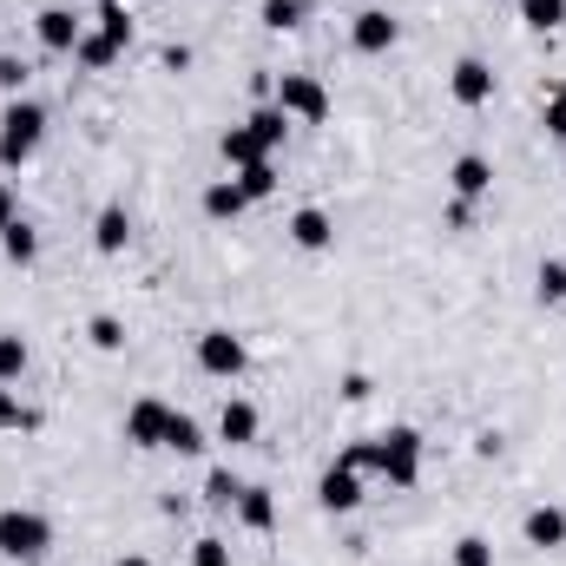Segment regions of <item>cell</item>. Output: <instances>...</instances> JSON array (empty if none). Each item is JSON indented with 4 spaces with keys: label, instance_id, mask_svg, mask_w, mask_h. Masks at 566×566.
Instances as JSON below:
<instances>
[{
    "label": "cell",
    "instance_id": "6da1fadb",
    "mask_svg": "<svg viewBox=\"0 0 566 566\" xmlns=\"http://www.w3.org/2000/svg\"><path fill=\"white\" fill-rule=\"evenodd\" d=\"M46 139V106L40 99H7L0 113V165H27Z\"/></svg>",
    "mask_w": 566,
    "mask_h": 566
},
{
    "label": "cell",
    "instance_id": "7a4b0ae2",
    "mask_svg": "<svg viewBox=\"0 0 566 566\" xmlns=\"http://www.w3.org/2000/svg\"><path fill=\"white\" fill-rule=\"evenodd\" d=\"M271 106H277L290 126H296V119H303V126H323V119H329V86H323L316 73H283L277 86H271Z\"/></svg>",
    "mask_w": 566,
    "mask_h": 566
},
{
    "label": "cell",
    "instance_id": "3957f363",
    "mask_svg": "<svg viewBox=\"0 0 566 566\" xmlns=\"http://www.w3.org/2000/svg\"><path fill=\"white\" fill-rule=\"evenodd\" d=\"M369 441H376V474H389V488L422 481V434L416 428H389V434H369Z\"/></svg>",
    "mask_w": 566,
    "mask_h": 566
},
{
    "label": "cell",
    "instance_id": "277c9868",
    "mask_svg": "<svg viewBox=\"0 0 566 566\" xmlns=\"http://www.w3.org/2000/svg\"><path fill=\"white\" fill-rule=\"evenodd\" d=\"M53 547V521L33 507H0V554L7 560H40Z\"/></svg>",
    "mask_w": 566,
    "mask_h": 566
},
{
    "label": "cell",
    "instance_id": "5b68a950",
    "mask_svg": "<svg viewBox=\"0 0 566 566\" xmlns=\"http://www.w3.org/2000/svg\"><path fill=\"white\" fill-rule=\"evenodd\" d=\"M198 369L218 376V382L244 376V343H238L231 329H205V336H198Z\"/></svg>",
    "mask_w": 566,
    "mask_h": 566
},
{
    "label": "cell",
    "instance_id": "8992f818",
    "mask_svg": "<svg viewBox=\"0 0 566 566\" xmlns=\"http://www.w3.org/2000/svg\"><path fill=\"white\" fill-rule=\"evenodd\" d=\"M316 501H323L329 514H356V507H363V474H356V468H343V461H336V468H323Z\"/></svg>",
    "mask_w": 566,
    "mask_h": 566
},
{
    "label": "cell",
    "instance_id": "52a82bcc",
    "mask_svg": "<svg viewBox=\"0 0 566 566\" xmlns=\"http://www.w3.org/2000/svg\"><path fill=\"white\" fill-rule=\"evenodd\" d=\"M33 33H40V46H46V53H73L86 27H80V13H73V7H40Z\"/></svg>",
    "mask_w": 566,
    "mask_h": 566
},
{
    "label": "cell",
    "instance_id": "ba28073f",
    "mask_svg": "<svg viewBox=\"0 0 566 566\" xmlns=\"http://www.w3.org/2000/svg\"><path fill=\"white\" fill-rule=\"evenodd\" d=\"M448 93H454L461 106H488V99H494V66H488V60H454Z\"/></svg>",
    "mask_w": 566,
    "mask_h": 566
},
{
    "label": "cell",
    "instance_id": "9c48e42d",
    "mask_svg": "<svg viewBox=\"0 0 566 566\" xmlns=\"http://www.w3.org/2000/svg\"><path fill=\"white\" fill-rule=\"evenodd\" d=\"M349 40H356V53H389V46L402 40V27H396L382 7H363V13H356V27H349Z\"/></svg>",
    "mask_w": 566,
    "mask_h": 566
},
{
    "label": "cell",
    "instance_id": "30bf717a",
    "mask_svg": "<svg viewBox=\"0 0 566 566\" xmlns=\"http://www.w3.org/2000/svg\"><path fill=\"white\" fill-rule=\"evenodd\" d=\"M448 185H454V198H461V205H474V198H488V191H494V165H488L481 151H461V158H454V171H448Z\"/></svg>",
    "mask_w": 566,
    "mask_h": 566
},
{
    "label": "cell",
    "instance_id": "8fae6325",
    "mask_svg": "<svg viewBox=\"0 0 566 566\" xmlns=\"http://www.w3.org/2000/svg\"><path fill=\"white\" fill-rule=\"evenodd\" d=\"M165 422H171V409L145 396V402L126 409V441H133V448H165Z\"/></svg>",
    "mask_w": 566,
    "mask_h": 566
},
{
    "label": "cell",
    "instance_id": "7c38bea8",
    "mask_svg": "<svg viewBox=\"0 0 566 566\" xmlns=\"http://www.w3.org/2000/svg\"><path fill=\"white\" fill-rule=\"evenodd\" d=\"M290 244H296V251H329V244H336V224H329V211L303 205V211L290 218Z\"/></svg>",
    "mask_w": 566,
    "mask_h": 566
},
{
    "label": "cell",
    "instance_id": "4fadbf2b",
    "mask_svg": "<svg viewBox=\"0 0 566 566\" xmlns=\"http://www.w3.org/2000/svg\"><path fill=\"white\" fill-rule=\"evenodd\" d=\"M521 534H527V547H566V507H534L527 521H521Z\"/></svg>",
    "mask_w": 566,
    "mask_h": 566
},
{
    "label": "cell",
    "instance_id": "5bb4252c",
    "mask_svg": "<svg viewBox=\"0 0 566 566\" xmlns=\"http://www.w3.org/2000/svg\"><path fill=\"white\" fill-rule=\"evenodd\" d=\"M244 185L238 178H218V185H205V218H218V224H231V218H244Z\"/></svg>",
    "mask_w": 566,
    "mask_h": 566
},
{
    "label": "cell",
    "instance_id": "9a60e30c",
    "mask_svg": "<svg viewBox=\"0 0 566 566\" xmlns=\"http://www.w3.org/2000/svg\"><path fill=\"white\" fill-rule=\"evenodd\" d=\"M126 238H133V218H126V205H106V211L93 218V244H99L106 258H119V251H126Z\"/></svg>",
    "mask_w": 566,
    "mask_h": 566
},
{
    "label": "cell",
    "instance_id": "2e32d148",
    "mask_svg": "<svg viewBox=\"0 0 566 566\" xmlns=\"http://www.w3.org/2000/svg\"><path fill=\"white\" fill-rule=\"evenodd\" d=\"M238 521H244L251 534H271V527H277V501H271V488H244V494H238Z\"/></svg>",
    "mask_w": 566,
    "mask_h": 566
},
{
    "label": "cell",
    "instance_id": "e0dca14e",
    "mask_svg": "<svg viewBox=\"0 0 566 566\" xmlns=\"http://www.w3.org/2000/svg\"><path fill=\"white\" fill-rule=\"evenodd\" d=\"M218 441H231V448L258 441V409H251V402H224V409H218Z\"/></svg>",
    "mask_w": 566,
    "mask_h": 566
},
{
    "label": "cell",
    "instance_id": "ac0fdd59",
    "mask_svg": "<svg viewBox=\"0 0 566 566\" xmlns=\"http://www.w3.org/2000/svg\"><path fill=\"white\" fill-rule=\"evenodd\" d=\"M218 151H224V165H238V171H244V165H258V158H271V151L258 145V133H251V126H231V133L218 139Z\"/></svg>",
    "mask_w": 566,
    "mask_h": 566
},
{
    "label": "cell",
    "instance_id": "d6986e66",
    "mask_svg": "<svg viewBox=\"0 0 566 566\" xmlns=\"http://www.w3.org/2000/svg\"><path fill=\"white\" fill-rule=\"evenodd\" d=\"M119 53H126V46H119V40H106V33H80V46H73V60H80V66H93V73H106Z\"/></svg>",
    "mask_w": 566,
    "mask_h": 566
},
{
    "label": "cell",
    "instance_id": "ffe728a7",
    "mask_svg": "<svg viewBox=\"0 0 566 566\" xmlns=\"http://www.w3.org/2000/svg\"><path fill=\"white\" fill-rule=\"evenodd\" d=\"M0 251H7L13 264H33V258H40V231H33L27 218H13V224L0 231Z\"/></svg>",
    "mask_w": 566,
    "mask_h": 566
},
{
    "label": "cell",
    "instance_id": "44dd1931",
    "mask_svg": "<svg viewBox=\"0 0 566 566\" xmlns=\"http://www.w3.org/2000/svg\"><path fill=\"white\" fill-rule=\"evenodd\" d=\"M165 448H171V454H205V428L171 409V422H165Z\"/></svg>",
    "mask_w": 566,
    "mask_h": 566
},
{
    "label": "cell",
    "instance_id": "7402d4cb",
    "mask_svg": "<svg viewBox=\"0 0 566 566\" xmlns=\"http://www.w3.org/2000/svg\"><path fill=\"white\" fill-rule=\"evenodd\" d=\"M303 13H310V0H264V7H258V20H264L271 33H290V27H303Z\"/></svg>",
    "mask_w": 566,
    "mask_h": 566
},
{
    "label": "cell",
    "instance_id": "603a6c76",
    "mask_svg": "<svg viewBox=\"0 0 566 566\" xmlns=\"http://www.w3.org/2000/svg\"><path fill=\"white\" fill-rule=\"evenodd\" d=\"M244 126L258 133V145H264V151H277V145H283V133H290V119H283L277 106H258V113H251Z\"/></svg>",
    "mask_w": 566,
    "mask_h": 566
},
{
    "label": "cell",
    "instance_id": "cb8c5ba5",
    "mask_svg": "<svg viewBox=\"0 0 566 566\" xmlns=\"http://www.w3.org/2000/svg\"><path fill=\"white\" fill-rule=\"evenodd\" d=\"M521 20L534 33H554V27H566V0H521Z\"/></svg>",
    "mask_w": 566,
    "mask_h": 566
},
{
    "label": "cell",
    "instance_id": "d4e9b609",
    "mask_svg": "<svg viewBox=\"0 0 566 566\" xmlns=\"http://www.w3.org/2000/svg\"><path fill=\"white\" fill-rule=\"evenodd\" d=\"M238 185H244V198L258 205V198H271V191H277V165H271V158H258V165H244V171H238Z\"/></svg>",
    "mask_w": 566,
    "mask_h": 566
},
{
    "label": "cell",
    "instance_id": "484cf974",
    "mask_svg": "<svg viewBox=\"0 0 566 566\" xmlns=\"http://www.w3.org/2000/svg\"><path fill=\"white\" fill-rule=\"evenodd\" d=\"M238 494H244V481H238L231 468H211V474H205V501H211V507H238Z\"/></svg>",
    "mask_w": 566,
    "mask_h": 566
},
{
    "label": "cell",
    "instance_id": "4316f807",
    "mask_svg": "<svg viewBox=\"0 0 566 566\" xmlns=\"http://www.w3.org/2000/svg\"><path fill=\"white\" fill-rule=\"evenodd\" d=\"M99 33L119 40V46L133 40V13H126V0H99Z\"/></svg>",
    "mask_w": 566,
    "mask_h": 566
},
{
    "label": "cell",
    "instance_id": "83f0119b",
    "mask_svg": "<svg viewBox=\"0 0 566 566\" xmlns=\"http://www.w3.org/2000/svg\"><path fill=\"white\" fill-rule=\"evenodd\" d=\"M27 376V343L13 329H0V382H20Z\"/></svg>",
    "mask_w": 566,
    "mask_h": 566
},
{
    "label": "cell",
    "instance_id": "f1b7e54d",
    "mask_svg": "<svg viewBox=\"0 0 566 566\" xmlns=\"http://www.w3.org/2000/svg\"><path fill=\"white\" fill-rule=\"evenodd\" d=\"M534 290H541V303H566V264H560V258H547V264H541Z\"/></svg>",
    "mask_w": 566,
    "mask_h": 566
},
{
    "label": "cell",
    "instance_id": "f546056e",
    "mask_svg": "<svg viewBox=\"0 0 566 566\" xmlns=\"http://www.w3.org/2000/svg\"><path fill=\"white\" fill-rule=\"evenodd\" d=\"M86 336H93V349H106V356H113V349H126V323H119V316H93V329H86Z\"/></svg>",
    "mask_w": 566,
    "mask_h": 566
},
{
    "label": "cell",
    "instance_id": "4dcf8cb0",
    "mask_svg": "<svg viewBox=\"0 0 566 566\" xmlns=\"http://www.w3.org/2000/svg\"><path fill=\"white\" fill-rule=\"evenodd\" d=\"M454 566H494V547H488L481 534H461V541H454Z\"/></svg>",
    "mask_w": 566,
    "mask_h": 566
},
{
    "label": "cell",
    "instance_id": "1f68e13d",
    "mask_svg": "<svg viewBox=\"0 0 566 566\" xmlns=\"http://www.w3.org/2000/svg\"><path fill=\"white\" fill-rule=\"evenodd\" d=\"M191 566H231V547H224L218 534H205V541L191 547Z\"/></svg>",
    "mask_w": 566,
    "mask_h": 566
},
{
    "label": "cell",
    "instance_id": "d6a6232c",
    "mask_svg": "<svg viewBox=\"0 0 566 566\" xmlns=\"http://www.w3.org/2000/svg\"><path fill=\"white\" fill-rule=\"evenodd\" d=\"M541 126H547L554 139H566V86H560V93H547V106H541Z\"/></svg>",
    "mask_w": 566,
    "mask_h": 566
},
{
    "label": "cell",
    "instance_id": "836d02e7",
    "mask_svg": "<svg viewBox=\"0 0 566 566\" xmlns=\"http://www.w3.org/2000/svg\"><path fill=\"white\" fill-rule=\"evenodd\" d=\"M20 86H27V60L0 53V93H13V99H20Z\"/></svg>",
    "mask_w": 566,
    "mask_h": 566
},
{
    "label": "cell",
    "instance_id": "e575fe53",
    "mask_svg": "<svg viewBox=\"0 0 566 566\" xmlns=\"http://www.w3.org/2000/svg\"><path fill=\"white\" fill-rule=\"evenodd\" d=\"M33 422H40V416H33V409H20V402L0 389V428H33Z\"/></svg>",
    "mask_w": 566,
    "mask_h": 566
},
{
    "label": "cell",
    "instance_id": "d590c367",
    "mask_svg": "<svg viewBox=\"0 0 566 566\" xmlns=\"http://www.w3.org/2000/svg\"><path fill=\"white\" fill-rule=\"evenodd\" d=\"M13 218H20V205H13V191H7V178H0V231H7Z\"/></svg>",
    "mask_w": 566,
    "mask_h": 566
},
{
    "label": "cell",
    "instance_id": "8d00e7d4",
    "mask_svg": "<svg viewBox=\"0 0 566 566\" xmlns=\"http://www.w3.org/2000/svg\"><path fill=\"white\" fill-rule=\"evenodd\" d=\"M113 566H151V560H145V554H119Z\"/></svg>",
    "mask_w": 566,
    "mask_h": 566
}]
</instances>
